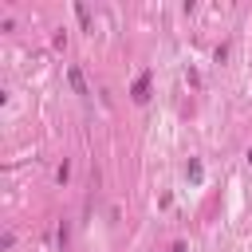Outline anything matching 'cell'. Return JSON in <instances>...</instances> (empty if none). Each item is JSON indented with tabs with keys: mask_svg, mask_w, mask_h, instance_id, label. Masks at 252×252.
Segmentation results:
<instances>
[{
	"mask_svg": "<svg viewBox=\"0 0 252 252\" xmlns=\"http://www.w3.org/2000/svg\"><path fill=\"white\" fill-rule=\"evenodd\" d=\"M248 165H252V154H248Z\"/></svg>",
	"mask_w": 252,
	"mask_h": 252,
	"instance_id": "obj_3",
	"label": "cell"
},
{
	"mask_svg": "<svg viewBox=\"0 0 252 252\" xmlns=\"http://www.w3.org/2000/svg\"><path fill=\"white\" fill-rule=\"evenodd\" d=\"M67 79H71V87H75V94H83V98L91 94V87H87V79H83V71H79V67H67Z\"/></svg>",
	"mask_w": 252,
	"mask_h": 252,
	"instance_id": "obj_1",
	"label": "cell"
},
{
	"mask_svg": "<svg viewBox=\"0 0 252 252\" xmlns=\"http://www.w3.org/2000/svg\"><path fill=\"white\" fill-rule=\"evenodd\" d=\"M146 91H150V79H146V75H142V79H138V83H134V102H146V98H150V94H146Z\"/></svg>",
	"mask_w": 252,
	"mask_h": 252,
	"instance_id": "obj_2",
	"label": "cell"
}]
</instances>
